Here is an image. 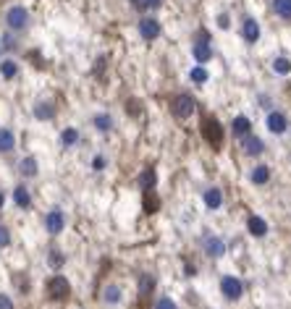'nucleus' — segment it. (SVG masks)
I'll return each instance as SVG.
<instances>
[{
	"label": "nucleus",
	"mask_w": 291,
	"mask_h": 309,
	"mask_svg": "<svg viewBox=\"0 0 291 309\" xmlns=\"http://www.w3.org/2000/svg\"><path fill=\"white\" fill-rule=\"evenodd\" d=\"M66 223H68V215H66L63 207H58V205L45 212V220H42L45 230H48L50 236H60V234H63V230H66Z\"/></svg>",
	"instance_id": "obj_1"
},
{
	"label": "nucleus",
	"mask_w": 291,
	"mask_h": 309,
	"mask_svg": "<svg viewBox=\"0 0 291 309\" xmlns=\"http://www.w3.org/2000/svg\"><path fill=\"white\" fill-rule=\"evenodd\" d=\"M202 139L212 147V149H221L223 147V126L218 123V118H205L202 121Z\"/></svg>",
	"instance_id": "obj_2"
},
{
	"label": "nucleus",
	"mask_w": 291,
	"mask_h": 309,
	"mask_svg": "<svg viewBox=\"0 0 291 309\" xmlns=\"http://www.w3.org/2000/svg\"><path fill=\"white\" fill-rule=\"evenodd\" d=\"M29 21H32V16H29V11L24 6H11L6 11V24H8L11 32H24L29 26Z\"/></svg>",
	"instance_id": "obj_3"
},
{
	"label": "nucleus",
	"mask_w": 291,
	"mask_h": 309,
	"mask_svg": "<svg viewBox=\"0 0 291 309\" xmlns=\"http://www.w3.org/2000/svg\"><path fill=\"white\" fill-rule=\"evenodd\" d=\"M48 296L53 301H66L71 296V283H68V278L66 275H60L55 273L50 281H48Z\"/></svg>",
	"instance_id": "obj_4"
},
{
	"label": "nucleus",
	"mask_w": 291,
	"mask_h": 309,
	"mask_svg": "<svg viewBox=\"0 0 291 309\" xmlns=\"http://www.w3.org/2000/svg\"><path fill=\"white\" fill-rule=\"evenodd\" d=\"M202 252L210 257V259H221V257H226V252H228V244H226V239L223 236H215V234H207V236H202Z\"/></svg>",
	"instance_id": "obj_5"
},
{
	"label": "nucleus",
	"mask_w": 291,
	"mask_h": 309,
	"mask_svg": "<svg viewBox=\"0 0 291 309\" xmlns=\"http://www.w3.org/2000/svg\"><path fill=\"white\" fill-rule=\"evenodd\" d=\"M218 286H221V293H223L226 301H239L244 296V283L236 275H223Z\"/></svg>",
	"instance_id": "obj_6"
},
{
	"label": "nucleus",
	"mask_w": 291,
	"mask_h": 309,
	"mask_svg": "<svg viewBox=\"0 0 291 309\" xmlns=\"http://www.w3.org/2000/svg\"><path fill=\"white\" fill-rule=\"evenodd\" d=\"M124 299H126V293H124V288H121L118 283H105L102 291H100V301H102V306H108V309H118L121 304H124Z\"/></svg>",
	"instance_id": "obj_7"
},
{
	"label": "nucleus",
	"mask_w": 291,
	"mask_h": 309,
	"mask_svg": "<svg viewBox=\"0 0 291 309\" xmlns=\"http://www.w3.org/2000/svg\"><path fill=\"white\" fill-rule=\"evenodd\" d=\"M194 110H197V102H194L192 95H176V97L171 100V113H173L178 121H187Z\"/></svg>",
	"instance_id": "obj_8"
},
{
	"label": "nucleus",
	"mask_w": 291,
	"mask_h": 309,
	"mask_svg": "<svg viewBox=\"0 0 291 309\" xmlns=\"http://www.w3.org/2000/svg\"><path fill=\"white\" fill-rule=\"evenodd\" d=\"M265 129L273 134V136H281L288 131V115L283 110H270L265 115Z\"/></svg>",
	"instance_id": "obj_9"
},
{
	"label": "nucleus",
	"mask_w": 291,
	"mask_h": 309,
	"mask_svg": "<svg viewBox=\"0 0 291 309\" xmlns=\"http://www.w3.org/2000/svg\"><path fill=\"white\" fill-rule=\"evenodd\" d=\"M136 29H139V37L144 42H155L160 37V21L155 16H142L139 24H136Z\"/></svg>",
	"instance_id": "obj_10"
},
{
	"label": "nucleus",
	"mask_w": 291,
	"mask_h": 309,
	"mask_svg": "<svg viewBox=\"0 0 291 309\" xmlns=\"http://www.w3.org/2000/svg\"><path fill=\"white\" fill-rule=\"evenodd\" d=\"M239 147H241V152L247 154V158H260V154L265 152V142H263L260 136H254V134L241 136V139H239Z\"/></svg>",
	"instance_id": "obj_11"
},
{
	"label": "nucleus",
	"mask_w": 291,
	"mask_h": 309,
	"mask_svg": "<svg viewBox=\"0 0 291 309\" xmlns=\"http://www.w3.org/2000/svg\"><path fill=\"white\" fill-rule=\"evenodd\" d=\"M16 171H19L21 178L32 181V178L40 176V160L34 158V154H24V158L19 160V165H16Z\"/></svg>",
	"instance_id": "obj_12"
},
{
	"label": "nucleus",
	"mask_w": 291,
	"mask_h": 309,
	"mask_svg": "<svg viewBox=\"0 0 291 309\" xmlns=\"http://www.w3.org/2000/svg\"><path fill=\"white\" fill-rule=\"evenodd\" d=\"M202 205L207 212H218L223 207V189L221 186H207L202 191Z\"/></svg>",
	"instance_id": "obj_13"
},
{
	"label": "nucleus",
	"mask_w": 291,
	"mask_h": 309,
	"mask_svg": "<svg viewBox=\"0 0 291 309\" xmlns=\"http://www.w3.org/2000/svg\"><path fill=\"white\" fill-rule=\"evenodd\" d=\"M260 34H263V29H260V21H257V19L247 16V19L241 21V40L247 42V45L260 42Z\"/></svg>",
	"instance_id": "obj_14"
},
{
	"label": "nucleus",
	"mask_w": 291,
	"mask_h": 309,
	"mask_svg": "<svg viewBox=\"0 0 291 309\" xmlns=\"http://www.w3.org/2000/svg\"><path fill=\"white\" fill-rule=\"evenodd\" d=\"M270 165L268 163H257V165H252L249 168V183L252 186H265V183L270 181Z\"/></svg>",
	"instance_id": "obj_15"
},
{
	"label": "nucleus",
	"mask_w": 291,
	"mask_h": 309,
	"mask_svg": "<svg viewBox=\"0 0 291 309\" xmlns=\"http://www.w3.org/2000/svg\"><path fill=\"white\" fill-rule=\"evenodd\" d=\"M192 55H194V60H197V66L210 63V60H212V45H210V40H200V42H194Z\"/></svg>",
	"instance_id": "obj_16"
},
{
	"label": "nucleus",
	"mask_w": 291,
	"mask_h": 309,
	"mask_svg": "<svg viewBox=\"0 0 291 309\" xmlns=\"http://www.w3.org/2000/svg\"><path fill=\"white\" fill-rule=\"evenodd\" d=\"M136 186H139L142 191L155 189V186H158V171H155V168H152V165L142 168V171H139V176H136Z\"/></svg>",
	"instance_id": "obj_17"
},
{
	"label": "nucleus",
	"mask_w": 291,
	"mask_h": 309,
	"mask_svg": "<svg viewBox=\"0 0 291 309\" xmlns=\"http://www.w3.org/2000/svg\"><path fill=\"white\" fill-rule=\"evenodd\" d=\"M247 230H249L252 239H265L270 228H268L265 218H260V215H249V218H247Z\"/></svg>",
	"instance_id": "obj_18"
},
{
	"label": "nucleus",
	"mask_w": 291,
	"mask_h": 309,
	"mask_svg": "<svg viewBox=\"0 0 291 309\" xmlns=\"http://www.w3.org/2000/svg\"><path fill=\"white\" fill-rule=\"evenodd\" d=\"M11 199H13V205H16L19 210H29V207H32V191H29L24 183H16V186H13Z\"/></svg>",
	"instance_id": "obj_19"
},
{
	"label": "nucleus",
	"mask_w": 291,
	"mask_h": 309,
	"mask_svg": "<svg viewBox=\"0 0 291 309\" xmlns=\"http://www.w3.org/2000/svg\"><path fill=\"white\" fill-rule=\"evenodd\" d=\"M58 142H60V147H63V149H74L76 144L82 142V134H79V129H76V126H66V129H60Z\"/></svg>",
	"instance_id": "obj_20"
},
{
	"label": "nucleus",
	"mask_w": 291,
	"mask_h": 309,
	"mask_svg": "<svg viewBox=\"0 0 291 309\" xmlns=\"http://www.w3.org/2000/svg\"><path fill=\"white\" fill-rule=\"evenodd\" d=\"M113 126H116V121H113L111 113H95L92 115V129H95L97 134H111Z\"/></svg>",
	"instance_id": "obj_21"
},
{
	"label": "nucleus",
	"mask_w": 291,
	"mask_h": 309,
	"mask_svg": "<svg viewBox=\"0 0 291 309\" xmlns=\"http://www.w3.org/2000/svg\"><path fill=\"white\" fill-rule=\"evenodd\" d=\"M32 115H34L37 121H53V118H55V102H53V100L37 102V105L32 107Z\"/></svg>",
	"instance_id": "obj_22"
},
{
	"label": "nucleus",
	"mask_w": 291,
	"mask_h": 309,
	"mask_svg": "<svg viewBox=\"0 0 291 309\" xmlns=\"http://www.w3.org/2000/svg\"><path fill=\"white\" fill-rule=\"evenodd\" d=\"M16 149V131L8 126H0V154H8Z\"/></svg>",
	"instance_id": "obj_23"
},
{
	"label": "nucleus",
	"mask_w": 291,
	"mask_h": 309,
	"mask_svg": "<svg viewBox=\"0 0 291 309\" xmlns=\"http://www.w3.org/2000/svg\"><path fill=\"white\" fill-rule=\"evenodd\" d=\"M155 286H158V278L152 273H139V281H136V291H139V296H150V293H155Z\"/></svg>",
	"instance_id": "obj_24"
},
{
	"label": "nucleus",
	"mask_w": 291,
	"mask_h": 309,
	"mask_svg": "<svg viewBox=\"0 0 291 309\" xmlns=\"http://www.w3.org/2000/svg\"><path fill=\"white\" fill-rule=\"evenodd\" d=\"M231 134H234L236 139L252 134V121H249L247 115H236V118L231 121Z\"/></svg>",
	"instance_id": "obj_25"
},
{
	"label": "nucleus",
	"mask_w": 291,
	"mask_h": 309,
	"mask_svg": "<svg viewBox=\"0 0 291 309\" xmlns=\"http://www.w3.org/2000/svg\"><path fill=\"white\" fill-rule=\"evenodd\" d=\"M160 197L155 194V189H150V191H142V207H144V212L147 215H155L158 210H160Z\"/></svg>",
	"instance_id": "obj_26"
},
{
	"label": "nucleus",
	"mask_w": 291,
	"mask_h": 309,
	"mask_svg": "<svg viewBox=\"0 0 291 309\" xmlns=\"http://www.w3.org/2000/svg\"><path fill=\"white\" fill-rule=\"evenodd\" d=\"M189 82H192V84H197V87L207 84V82H210V71H207L205 66H194V68L189 71Z\"/></svg>",
	"instance_id": "obj_27"
},
{
	"label": "nucleus",
	"mask_w": 291,
	"mask_h": 309,
	"mask_svg": "<svg viewBox=\"0 0 291 309\" xmlns=\"http://www.w3.org/2000/svg\"><path fill=\"white\" fill-rule=\"evenodd\" d=\"M66 265V257H63V252L60 249H50L48 252V267L53 270V273H60V267Z\"/></svg>",
	"instance_id": "obj_28"
},
{
	"label": "nucleus",
	"mask_w": 291,
	"mask_h": 309,
	"mask_svg": "<svg viewBox=\"0 0 291 309\" xmlns=\"http://www.w3.org/2000/svg\"><path fill=\"white\" fill-rule=\"evenodd\" d=\"M16 73H19V63L13 58H3V60H0V76H3V79H13Z\"/></svg>",
	"instance_id": "obj_29"
},
{
	"label": "nucleus",
	"mask_w": 291,
	"mask_h": 309,
	"mask_svg": "<svg viewBox=\"0 0 291 309\" xmlns=\"http://www.w3.org/2000/svg\"><path fill=\"white\" fill-rule=\"evenodd\" d=\"M273 11L283 21H291V0H273Z\"/></svg>",
	"instance_id": "obj_30"
},
{
	"label": "nucleus",
	"mask_w": 291,
	"mask_h": 309,
	"mask_svg": "<svg viewBox=\"0 0 291 309\" xmlns=\"http://www.w3.org/2000/svg\"><path fill=\"white\" fill-rule=\"evenodd\" d=\"M273 73H275V76H288V73H291V60L283 58V55L275 58V60H273Z\"/></svg>",
	"instance_id": "obj_31"
},
{
	"label": "nucleus",
	"mask_w": 291,
	"mask_h": 309,
	"mask_svg": "<svg viewBox=\"0 0 291 309\" xmlns=\"http://www.w3.org/2000/svg\"><path fill=\"white\" fill-rule=\"evenodd\" d=\"M89 168H92V171H95V173H102V171H105V168H108V158H105V154H102V152H97V154H95V158H92V163H89Z\"/></svg>",
	"instance_id": "obj_32"
},
{
	"label": "nucleus",
	"mask_w": 291,
	"mask_h": 309,
	"mask_svg": "<svg viewBox=\"0 0 291 309\" xmlns=\"http://www.w3.org/2000/svg\"><path fill=\"white\" fill-rule=\"evenodd\" d=\"M152 309H178V304L171 299V296H158L155 299V306Z\"/></svg>",
	"instance_id": "obj_33"
},
{
	"label": "nucleus",
	"mask_w": 291,
	"mask_h": 309,
	"mask_svg": "<svg viewBox=\"0 0 291 309\" xmlns=\"http://www.w3.org/2000/svg\"><path fill=\"white\" fill-rule=\"evenodd\" d=\"M6 246H11V230L8 225L0 223V249H6Z\"/></svg>",
	"instance_id": "obj_34"
},
{
	"label": "nucleus",
	"mask_w": 291,
	"mask_h": 309,
	"mask_svg": "<svg viewBox=\"0 0 291 309\" xmlns=\"http://www.w3.org/2000/svg\"><path fill=\"white\" fill-rule=\"evenodd\" d=\"M0 309H16V304H13L8 293H0Z\"/></svg>",
	"instance_id": "obj_35"
},
{
	"label": "nucleus",
	"mask_w": 291,
	"mask_h": 309,
	"mask_svg": "<svg viewBox=\"0 0 291 309\" xmlns=\"http://www.w3.org/2000/svg\"><path fill=\"white\" fill-rule=\"evenodd\" d=\"M215 24H218L221 29H231V16H228V13H221V16L215 19Z\"/></svg>",
	"instance_id": "obj_36"
},
{
	"label": "nucleus",
	"mask_w": 291,
	"mask_h": 309,
	"mask_svg": "<svg viewBox=\"0 0 291 309\" xmlns=\"http://www.w3.org/2000/svg\"><path fill=\"white\" fill-rule=\"evenodd\" d=\"M131 8H134V11H139V13L147 11V0H131Z\"/></svg>",
	"instance_id": "obj_37"
},
{
	"label": "nucleus",
	"mask_w": 291,
	"mask_h": 309,
	"mask_svg": "<svg viewBox=\"0 0 291 309\" xmlns=\"http://www.w3.org/2000/svg\"><path fill=\"white\" fill-rule=\"evenodd\" d=\"M160 6H163V0H147V8L150 11H158Z\"/></svg>",
	"instance_id": "obj_38"
},
{
	"label": "nucleus",
	"mask_w": 291,
	"mask_h": 309,
	"mask_svg": "<svg viewBox=\"0 0 291 309\" xmlns=\"http://www.w3.org/2000/svg\"><path fill=\"white\" fill-rule=\"evenodd\" d=\"M6 207V194H3V189H0V210Z\"/></svg>",
	"instance_id": "obj_39"
},
{
	"label": "nucleus",
	"mask_w": 291,
	"mask_h": 309,
	"mask_svg": "<svg viewBox=\"0 0 291 309\" xmlns=\"http://www.w3.org/2000/svg\"><path fill=\"white\" fill-rule=\"evenodd\" d=\"M0 55H3V48H0Z\"/></svg>",
	"instance_id": "obj_40"
}]
</instances>
